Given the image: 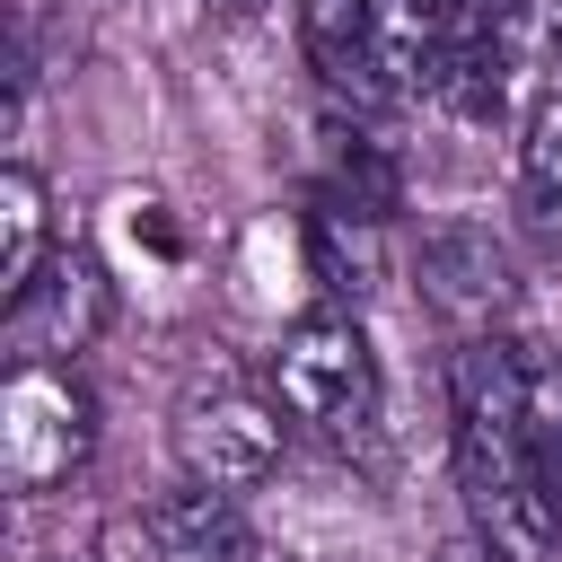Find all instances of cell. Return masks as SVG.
Listing matches in <instances>:
<instances>
[{
	"instance_id": "4fadbf2b",
	"label": "cell",
	"mask_w": 562,
	"mask_h": 562,
	"mask_svg": "<svg viewBox=\"0 0 562 562\" xmlns=\"http://www.w3.org/2000/svg\"><path fill=\"white\" fill-rule=\"evenodd\" d=\"M211 9H220V18H246V9H263V0H211Z\"/></svg>"
},
{
	"instance_id": "ba28073f",
	"label": "cell",
	"mask_w": 562,
	"mask_h": 562,
	"mask_svg": "<svg viewBox=\"0 0 562 562\" xmlns=\"http://www.w3.org/2000/svg\"><path fill=\"white\" fill-rule=\"evenodd\" d=\"M422 263H430V299H439L457 325L492 334V316L509 307V255H501V237H483V228H439Z\"/></svg>"
},
{
	"instance_id": "7a4b0ae2",
	"label": "cell",
	"mask_w": 562,
	"mask_h": 562,
	"mask_svg": "<svg viewBox=\"0 0 562 562\" xmlns=\"http://www.w3.org/2000/svg\"><path fill=\"white\" fill-rule=\"evenodd\" d=\"M263 378H272L281 413L307 422V430L334 439V448H351V439L378 430L386 378H378V351H369V334H360L351 307H307V316H290Z\"/></svg>"
},
{
	"instance_id": "8992f818",
	"label": "cell",
	"mask_w": 562,
	"mask_h": 562,
	"mask_svg": "<svg viewBox=\"0 0 562 562\" xmlns=\"http://www.w3.org/2000/svg\"><path fill=\"white\" fill-rule=\"evenodd\" d=\"M465 0H369L360 26V61L342 79V97L360 105H404V97H439V61L457 35Z\"/></svg>"
},
{
	"instance_id": "52a82bcc",
	"label": "cell",
	"mask_w": 562,
	"mask_h": 562,
	"mask_svg": "<svg viewBox=\"0 0 562 562\" xmlns=\"http://www.w3.org/2000/svg\"><path fill=\"white\" fill-rule=\"evenodd\" d=\"M140 553L149 562H263L237 492H211V483H176L140 509Z\"/></svg>"
},
{
	"instance_id": "3957f363",
	"label": "cell",
	"mask_w": 562,
	"mask_h": 562,
	"mask_svg": "<svg viewBox=\"0 0 562 562\" xmlns=\"http://www.w3.org/2000/svg\"><path fill=\"white\" fill-rule=\"evenodd\" d=\"M97 457V395L70 360H9L0 378V483L18 501L61 492Z\"/></svg>"
},
{
	"instance_id": "8fae6325",
	"label": "cell",
	"mask_w": 562,
	"mask_h": 562,
	"mask_svg": "<svg viewBox=\"0 0 562 562\" xmlns=\"http://www.w3.org/2000/svg\"><path fill=\"white\" fill-rule=\"evenodd\" d=\"M360 26H369V0H299V44H307V61H316L325 88L351 79V61H360Z\"/></svg>"
},
{
	"instance_id": "277c9868",
	"label": "cell",
	"mask_w": 562,
	"mask_h": 562,
	"mask_svg": "<svg viewBox=\"0 0 562 562\" xmlns=\"http://www.w3.org/2000/svg\"><path fill=\"white\" fill-rule=\"evenodd\" d=\"M281 448H290V413L272 386H246V378H193L184 404H176V465L184 483H211V492H255L281 474Z\"/></svg>"
},
{
	"instance_id": "6da1fadb",
	"label": "cell",
	"mask_w": 562,
	"mask_h": 562,
	"mask_svg": "<svg viewBox=\"0 0 562 562\" xmlns=\"http://www.w3.org/2000/svg\"><path fill=\"white\" fill-rule=\"evenodd\" d=\"M448 448L474 536L501 562L562 553V351L465 334L448 360Z\"/></svg>"
},
{
	"instance_id": "5b68a950",
	"label": "cell",
	"mask_w": 562,
	"mask_h": 562,
	"mask_svg": "<svg viewBox=\"0 0 562 562\" xmlns=\"http://www.w3.org/2000/svg\"><path fill=\"white\" fill-rule=\"evenodd\" d=\"M114 316V263L97 246H61L9 299V360H79Z\"/></svg>"
},
{
	"instance_id": "7c38bea8",
	"label": "cell",
	"mask_w": 562,
	"mask_h": 562,
	"mask_svg": "<svg viewBox=\"0 0 562 562\" xmlns=\"http://www.w3.org/2000/svg\"><path fill=\"white\" fill-rule=\"evenodd\" d=\"M430 562H501V553H492V544L474 536V544H448V553H430Z\"/></svg>"
},
{
	"instance_id": "30bf717a",
	"label": "cell",
	"mask_w": 562,
	"mask_h": 562,
	"mask_svg": "<svg viewBox=\"0 0 562 562\" xmlns=\"http://www.w3.org/2000/svg\"><path fill=\"white\" fill-rule=\"evenodd\" d=\"M518 193L544 228H562V88H544L518 123Z\"/></svg>"
},
{
	"instance_id": "9c48e42d",
	"label": "cell",
	"mask_w": 562,
	"mask_h": 562,
	"mask_svg": "<svg viewBox=\"0 0 562 562\" xmlns=\"http://www.w3.org/2000/svg\"><path fill=\"white\" fill-rule=\"evenodd\" d=\"M53 263V193L35 167H0V299H18Z\"/></svg>"
}]
</instances>
